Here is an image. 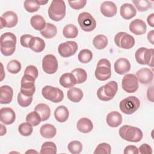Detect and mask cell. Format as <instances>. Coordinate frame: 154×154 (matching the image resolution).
I'll use <instances>...</instances> for the list:
<instances>
[{
	"instance_id": "obj_1",
	"label": "cell",
	"mask_w": 154,
	"mask_h": 154,
	"mask_svg": "<svg viewBox=\"0 0 154 154\" xmlns=\"http://www.w3.org/2000/svg\"><path fill=\"white\" fill-rule=\"evenodd\" d=\"M16 37L10 32L4 33L1 36V52L5 56L13 54L16 49Z\"/></svg>"
},
{
	"instance_id": "obj_2",
	"label": "cell",
	"mask_w": 154,
	"mask_h": 154,
	"mask_svg": "<svg viewBox=\"0 0 154 154\" xmlns=\"http://www.w3.org/2000/svg\"><path fill=\"white\" fill-rule=\"evenodd\" d=\"M119 133L122 138L129 142L137 143L143 138V132L140 128L129 125L122 126Z\"/></svg>"
},
{
	"instance_id": "obj_3",
	"label": "cell",
	"mask_w": 154,
	"mask_h": 154,
	"mask_svg": "<svg viewBox=\"0 0 154 154\" xmlns=\"http://www.w3.org/2000/svg\"><path fill=\"white\" fill-rule=\"evenodd\" d=\"M48 15L51 19L58 22L62 20L66 15V4L64 1L54 0L48 8Z\"/></svg>"
},
{
	"instance_id": "obj_4",
	"label": "cell",
	"mask_w": 154,
	"mask_h": 154,
	"mask_svg": "<svg viewBox=\"0 0 154 154\" xmlns=\"http://www.w3.org/2000/svg\"><path fill=\"white\" fill-rule=\"evenodd\" d=\"M117 90V83L114 81H111L98 88L97 96L101 100L109 101L114 98Z\"/></svg>"
},
{
	"instance_id": "obj_5",
	"label": "cell",
	"mask_w": 154,
	"mask_h": 154,
	"mask_svg": "<svg viewBox=\"0 0 154 154\" xmlns=\"http://www.w3.org/2000/svg\"><path fill=\"white\" fill-rule=\"evenodd\" d=\"M94 75L97 79L101 81H106L111 77V63L108 60L102 58L97 62Z\"/></svg>"
},
{
	"instance_id": "obj_6",
	"label": "cell",
	"mask_w": 154,
	"mask_h": 154,
	"mask_svg": "<svg viewBox=\"0 0 154 154\" xmlns=\"http://www.w3.org/2000/svg\"><path fill=\"white\" fill-rule=\"evenodd\" d=\"M140 105V100L134 96H131L120 101L119 108L123 113L132 114L138 109Z\"/></svg>"
},
{
	"instance_id": "obj_7",
	"label": "cell",
	"mask_w": 154,
	"mask_h": 154,
	"mask_svg": "<svg viewBox=\"0 0 154 154\" xmlns=\"http://www.w3.org/2000/svg\"><path fill=\"white\" fill-rule=\"evenodd\" d=\"M42 94L45 99L54 103L60 102L64 98L61 90L50 85H46L42 88Z\"/></svg>"
},
{
	"instance_id": "obj_8",
	"label": "cell",
	"mask_w": 154,
	"mask_h": 154,
	"mask_svg": "<svg viewBox=\"0 0 154 154\" xmlns=\"http://www.w3.org/2000/svg\"><path fill=\"white\" fill-rule=\"evenodd\" d=\"M78 22L81 29L86 32H90L94 30L96 26V20L88 12L80 13L78 17Z\"/></svg>"
},
{
	"instance_id": "obj_9",
	"label": "cell",
	"mask_w": 154,
	"mask_h": 154,
	"mask_svg": "<svg viewBox=\"0 0 154 154\" xmlns=\"http://www.w3.org/2000/svg\"><path fill=\"white\" fill-rule=\"evenodd\" d=\"M116 45L121 48L129 49L135 45L134 37L125 32H119L114 37Z\"/></svg>"
},
{
	"instance_id": "obj_10",
	"label": "cell",
	"mask_w": 154,
	"mask_h": 154,
	"mask_svg": "<svg viewBox=\"0 0 154 154\" xmlns=\"http://www.w3.org/2000/svg\"><path fill=\"white\" fill-rule=\"evenodd\" d=\"M122 87L127 93H134L138 88V81L134 74L125 75L122 81Z\"/></svg>"
},
{
	"instance_id": "obj_11",
	"label": "cell",
	"mask_w": 154,
	"mask_h": 154,
	"mask_svg": "<svg viewBox=\"0 0 154 154\" xmlns=\"http://www.w3.org/2000/svg\"><path fill=\"white\" fill-rule=\"evenodd\" d=\"M35 80L32 77L23 75L20 82V93L27 96H32L35 91Z\"/></svg>"
},
{
	"instance_id": "obj_12",
	"label": "cell",
	"mask_w": 154,
	"mask_h": 154,
	"mask_svg": "<svg viewBox=\"0 0 154 154\" xmlns=\"http://www.w3.org/2000/svg\"><path fill=\"white\" fill-rule=\"evenodd\" d=\"M58 64L56 57L52 54L45 55L42 60V69L48 74H54L58 69Z\"/></svg>"
},
{
	"instance_id": "obj_13",
	"label": "cell",
	"mask_w": 154,
	"mask_h": 154,
	"mask_svg": "<svg viewBox=\"0 0 154 154\" xmlns=\"http://www.w3.org/2000/svg\"><path fill=\"white\" fill-rule=\"evenodd\" d=\"M60 55L64 58L73 55L78 50V45L74 41H67L61 43L58 48Z\"/></svg>"
},
{
	"instance_id": "obj_14",
	"label": "cell",
	"mask_w": 154,
	"mask_h": 154,
	"mask_svg": "<svg viewBox=\"0 0 154 154\" xmlns=\"http://www.w3.org/2000/svg\"><path fill=\"white\" fill-rule=\"evenodd\" d=\"M1 28L4 27L13 28L18 22V17L16 13L12 11H7L4 13L0 17Z\"/></svg>"
},
{
	"instance_id": "obj_15",
	"label": "cell",
	"mask_w": 154,
	"mask_h": 154,
	"mask_svg": "<svg viewBox=\"0 0 154 154\" xmlns=\"http://www.w3.org/2000/svg\"><path fill=\"white\" fill-rule=\"evenodd\" d=\"M16 114L9 107H4L0 109V120L4 125H11L15 121Z\"/></svg>"
},
{
	"instance_id": "obj_16",
	"label": "cell",
	"mask_w": 154,
	"mask_h": 154,
	"mask_svg": "<svg viewBox=\"0 0 154 154\" xmlns=\"http://www.w3.org/2000/svg\"><path fill=\"white\" fill-rule=\"evenodd\" d=\"M129 30L135 35H143L146 33L147 26L146 23L141 19H136L132 20L129 26Z\"/></svg>"
},
{
	"instance_id": "obj_17",
	"label": "cell",
	"mask_w": 154,
	"mask_h": 154,
	"mask_svg": "<svg viewBox=\"0 0 154 154\" xmlns=\"http://www.w3.org/2000/svg\"><path fill=\"white\" fill-rule=\"evenodd\" d=\"M136 76L138 81L140 83L143 84H148L153 81V73L150 69L144 67L137 71Z\"/></svg>"
},
{
	"instance_id": "obj_18",
	"label": "cell",
	"mask_w": 154,
	"mask_h": 154,
	"mask_svg": "<svg viewBox=\"0 0 154 154\" xmlns=\"http://www.w3.org/2000/svg\"><path fill=\"white\" fill-rule=\"evenodd\" d=\"M102 14L106 17H111L114 16L117 12L116 5L112 1H104L100 7Z\"/></svg>"
},
{
	"instance_id": "obj_19",
	"label": "cell",
	"mask_w": 154,
	"mask_h": 154,
	"mask_svg": "<svg viewBox=\"0 0 154 154\" xmlns=\"http://www.w3.org/2000/svg\"><path fill=\"white\" fill-rule=\"evenodd\" d=\"M114 70L119 75H124L131 69V64L129 60L125 58H119L114 65Z\"/></svg>"
},
{
	"instance_id": "obj_20",
	"label": "cell",
	"mask_w": 154,
	"mask_h": 154,
	"mask_svg": "<svg viewBox=\"0 0 154 154\" xmlns=\"http://www.w3.org/2000/svg\"><path fill=\"white\" fill-rule=\"evenodd\" d=\"M13 91L8 85H2L0 88V103L1 104L10 103L13 99Z\"/></svg>"
},
{
	"instance_id": "obj_21",
	"label": "cell",
	"mask_w": 154,
	"mask_h": 154,
	"mask_svg": "<svg viewBox=\"0 0 154 154\" xmlns=\"http://www.w3.org/2000/svg\"><path fill=\"white\" fill-rule=\"evenodd\" d=\"M120 14L123 19L129 20L136 15L137 10L132 4L125 3L120 7Z\"/></svg>"
},
{
	"instance_id": "obj_22",
	"label": "cell",
	"mask_w": 154,
	"mask_h": 154,
	"mask_svg": "<svg viewBox=\"0 0 154 154\" xmlns=\"http://www.w3.org/2000/svg\"><path fill=\"white\" fill-rule=\"evenodd\" d=\"M106 123L112 128L118 127L122 122V116L117 111H112L106 116Z\"/></svg>"
},
{
	"instance_id": "obj_23",
	"label": "cell",
	"mask_w": 154,
	"mask_h": 154,
	"mask_svg": "<svg viewBox=\"0 0 154 154\" xmlns=\"http://www.w3.org/2000/svg\"><path fill=\"white\" fill-rule=\"evenodd\" d=\"M78 130L82 133H89L93 129L92 122L88 118L82 117L80 119L76 125Z\"/></svg>"
},
{
	"instance_id": "obj_24",
	"label": "cell",
	"mask_w": 154,
	"mask_h": 154,
	"mask_svg": "<svg viewBox=\"0 0 154 154\" xmlns=\"http://www.w3.org/2000/svg\"><path fill=\"white\" fill-rule=\"evenodd\" d=\"M34 111L38 114L42 122L47 120L51 116V109L45 103H40L37 104L34 108Z\"/></svg>"
},
{
	"instance_id": "obj_25",
	"label": "cell",
	"mask_w": 154,
	"mask_h": 154,
	"mask_svg": "<svg viewBox=\"0 0 154 154\" xmlns=\"http://www.w3.org/2000/svg\"><path fill=\"white\" fill-rule=\"evenodd\" d=\"M60 84L64 88H70L76 84V79L72 73L63 74L60 78Z\"/></svg>"
},
{
	"instance_id": "obj_26",
	"label": "cell",
	"mask_w": 154,
	"mask_h": 154,
	"mask_svg": "<svg viewBox=\"0 0 154 154\" xmlns=\"http://www.w3.org/2000/svg\"><path fill=\"white\" fill-rule=\"evenodd\" d=\"M69 116L68 109L63 105L58 106L54 111V116L55 119L61 123L66 122Z\"/></svg>"
},
{
	"instance_id": "obj_27",
	"label": "cell",
	"mask_w": 154,
	"mask_h": 154,
	"mask_svg": "<svg viewBox=\"0 0 154 154\" xmlns=\"http://www.w3.org/2000/svg\"><path fill=\"white\" fill-rule=\"evenodd\" d=\"M45 48V41L38 37H33L29 44V48L35 52H42Z\"/></svg>"
},
{
	"instance_id": "obj_28",
	"label": "cell",
	"mask_w": 154,
	"mask_h": 154,
	"mask_svg": "<svg viewBox=\"0 0 154 154\" xmlns=\"http://www.w3.org/2000/svg\"><path fill=\"white\" fill-rule=\"evenodd\" d=\"M41 135L45 138H52L54 137L57 133L55 127L51 124H45L42 125L40 129Z\"/></svg>"
},
{
	"instance_id": "obj_29",
	"label": "cell",
	"mask_w": 154,
	"mask_h": 154,
	"mask_svg": "<svg viewBox=\"0 0 154 154\" xmlns=\"http://www.w3.org/2000/svg\"><path fill=\"white\" fill-rule=\"evenodd\" d=\"M68 99L72 102H79L83 97V92L82 90L76 87H72L67 93Z\"/></svg>"
},
{
	"instance_id": "obj_30",
	"label": "cell",
	"mask_w": 154,
	"mask_h": 154,
	"mask_svg": "<svg viewBox=\"0 0 154 154\" xmlns=\"http://www.w3.org/2000/svg\"><path fill=\"white\" fill-rule=\"evenodd\" d=\"M30 23L32 28L37 31H42L46 26L45 19L40 15L36 14L31 17Z\"/></svg>"
},
{
	"instance_id": "obj_31",
	"label": "cell",
	"mask_w": 154,
	"mask_h": 154,
	"mask_svg": "<svg viewBox=\"0 0 154 154\" xmlns=\"http://www.w3.org/2000/svg\"><path fill=\"white\" fill-rule=\"evenodd\" d=\"M57 29L55 25L51 23H47L45 27L40 31V34L46 38H51L56 35Z\"/></svg>"
},
{
	"instance_id": "obj_32",
	"label": "cell",
	"mask_w": 154,
	"mask_h": 154,
	"mask_svg": "<svg viewBox=\"0 0 154 154\" xmlns=\"http://www.w3.org/2000/svg\"><path fill=\"white\" fill-rule=\"evenodd\" d=\"M63 34L66 38H76L78 34V29L75 25L68 24L64 27Z\"/></svg>"
},
{
	"instance_id": "obj_33",
	"label": "cell",
	"mask_w": 154,
	"mask_h": 154,
	"mask_svg": "<svg viewBox=\"0 0 154 154\" xmlns=\"http://www.w3.org/2000/svg\"><path fill=\"white\" fill-rule=\"evenodd\" d=\"M108 43L107 37L102 34H99L94 37L93 40L94 46L97 49H103L106 47Z\"/></svg>"
},
{
	"instance_id": "obj_34",
	"label": "cell",
	"mask_w": 154,
	"mask_h": 154,
	"mask_svg": "<svg viewBox=\"0 0 154 154\" xmlns=\"http://www.w3.org/2000/svg\"><path fill=\"white\" fill-rule=\"evenodd\" d=\"M71 73L74 76L76 84H81L84 82L87 78V74L85 70L81 68H76L73 69Z\"/></svg>"
},
{
	"instance_id": "obj_35",
	"label": "cell",
	"mask_w": 154,
	"mask_h": 154,
	"mask_svg": "<svg viewBox=\"0 0 154 154\" xmlns=\"http://www.w3.org/2000/svg\"><path fill=\"white\" fill-rule=\"evenodd\" d=\"M57 151V146L54 143L46 141L42 144L40 153L42 154H55Z\"/></svg>"
},
{
	"instance_id": "obj_36",
	"label": "cell",
	"mask_w": 154,
	"mask_h": 154,
	"mask_svg": "<svg viewBox=\"0 0 154 154\" xmlns=\"http://www.w3.org/2000/svg\"><path fill=\"white\" fill-rule=\"evenodd\" d=\"M132 2L140 12L147 11L152 7V2L147 0H132Z\"/></svg>"
},
{
	"instance_id": "obj_37",
	"label": "cell",
	"mask_w": 154,
	"mask_h": 154,
	"mask_svg": "<svg viewBox=\"0 0 154 154\" xmlns=\"http://www.w3.org/2000/svg\"><path fill=\"white\" fill-rule=\"evenodd\" d=\"M26 121L32 125V126H36L40 124L42 120L36 111H34L27 114L26 117Z\"/></svg>"
},
{
	"instance_id": "obj_38",
	"label": "cell",
	"mask_w": 154,
	"mask_h": 154,
	"mask_svg": "<svg viewBox=\"0 0 154 154\" xmlns=\"http://www.w3.org/2000/svg\"><path fill=\"white\" fill-rule=\"evenodd\" d=\"M78 58L81 63H88L92 60L93 54L89 49H84L79 52Z\"/></svg>"
},
{
	"instance_id": "obj_39",
	"label": "cell",
	"mask_w": 154,
	"mask_h": 154,
	"mask_svg": "<svg viewBox=\"0 0 154 154\" xmlns=\"http://www.w3.org/2000/svg\"><path fill=\"white\" fill-rule=\"evenodd\" d=\"M18 131L19 133L25 137L29 136L33 131L32 125L28 122H24L19 125L18 127Z\"/></svg>"
},
{
	"instance_id": "obj_40",
	"label": "cell",
	"mask_w": 154,
	"mask_h": 154,
	"mask_svg": "<svg viewBox=\"0 0 154 154\" xmlns=\"http://www.w3.org/2000/svg\"><path fill=\"white\" fill-rule=\"evenodd\" d=\"M7 68L10 73L12 74H17L21 70V64L19 61L13 60L8 62Z\"/></svg>"
},
{
	"instance_id": "obj_41",
	"label": "cell",
	"mask_w": 154,
	"mask_h": 154,
	"mask_svg": "<svg viewBox=\"0 0 154 154\" xmlns=\"http://www.w3.org/2000/svg\"><path fill=\"white\" fill-rule=\"evenodd\" d=\"M68 150L73 154L80 153L82 150V144L79 141H72L67 146Z\"/></svg>"
},
{
	"instance_id": "obj_42",
	"label": "cell",
	"mask_w": 154,
	"mask_h": 154,
	"mask_svg": "<svg viewBox=\"0 0 154 154\" xmlns=\"http://www.w3.org/2000/svg\"><path fill=\"white\" fill-rule=\"evenodd\" d=\"M24 8L28 12L34 13L40 8V5L37 4L36 0H26L24 1Z\"/></svg>"
},
{
	"instance_id": "obj_43",
	"label": "cell",
	"mask_w": 154,
	"mask_h": 154,
	"mask_svg": "<svg viewBox=\"0 0 154 154\" xmlns=\"http://www.w3.org/2000/svg\"><path fill=\"white\" fill-rule=\"evenodd\" d=\"M32 101V96H27L19 93L17 95V102L22 107L28 106Z\"/></svg>"
},
{
	"instance_id": "obj_44",
	"label": "cell",
	"mask_w": 154,
	"mask_h": 154,
	"mask_svg": "<svg viewBox=\"0 0 154 154\" xmlns=\"http://www.w3.org/2000/svg\"><path fill=\"white\" fill-rule=\"evenodd\" d=\"M111 152V146L106 143H102L97 145L96 147L94 153H104V154H109Z\"/></svg>"
},
{
	"instance_id": "obj_45",
	"label": "cell",
	"mask_w": 154,
	"mask_h": 154,
	"mask_svg": "<svg viewBox=\"0 0 154 154\" xmlns=\"http://www.w3.org/2000/svg\"><path fill=\"white\" fill-rule=\"evenodd\" d=\"M147 48H144V47H141L138 48L137 51L135 52V57L136 59V61L138 63L142 64V65H144L145 64V62H144V54L146 51L147 50Z\"/></svg>"
},
{
	"instance_id": "obj_46",
	"label": "cell",
	"mask_w": 154,
	"mask_h": 154,
	"mask_svg": "<svg viewBox=\"0 0 154 154\" xmlns=\"http://www.w3.org/2000/svg\"><path fill=\"white\" fill-rule=\"evenodd\" d=\"M153 49H147L144 54L145 64H147L152 67H153Z\"/></svg>"
},
{
	"instance_id": "obj_47",
	"label": "cell",
	"mask_w": 154,
	"mask_h": 154,
	"mask_svg": "<svg viewBox=\"0 0 154 154\" xmlns=\"http://www.w3.org/2000/svg\"><path fill=\"white\" fill-rule=\"evenodd\" d=\"M24 75H26L30 77L33 78L34 79H36L38 77V72L37 67L33 65L28 66L24 72Z\"/></svg>"
},
{
	"instance_id": "obj_48",
	"label": "cell",
	"mask_w": 154,
	"mask_h": 154,
	"mask_svg": "<svg viewBox=\"0 0 154 154\" xmlns=\"http://www.w3.org/2000/svg\"><path fill=\"white\" fill-rule=\"evenodd\" d=\"M69 4L70 6L75 10H79L84 8L87 3L86 0H78V1H69Z\"/></svg>"
},
{
	"instance_id": "obj_49",
	"label": "cell",
	"mask_w": 154,
	"mask_h": 154,
	"mask_svg": "<svg viewBox=\"0 0 154 154\" xmlns=\"http://www.w3.org/2000/svg\"><path fill=\"white\" fill-rule=\"evenodd\" d=\"M32 37L33 36L29 34L22 35L20 37V42L21 45L25 48H29V44Z\"/></svg>"
},
{
	"instance_id": "obj_50",
	"label": "cell",
	"mask_w": 154,
	"mask_h": 154,
	"mask_svg": "<svg viewBox=\"0 0 154 154\" xmlns=\"http://www.w3.org/2000/svg\"><path fill=\"white\" fill-rule=\"evenodd\" d=\"M138 152L141 154H152L153 152L152 147L146 143L143 144L140 146Z\"/></svg>"
},
{
	"instance_id": "obj_51",
	"label": "cell",
	"mask_w": 154,
	"mask_h": 154,
	"mask_svg": "<svg viewBox=\"0 0 154 154\" xmlns=\"http://www.w3.org/2000/svg\"><path fill=\"white\" fill-rule=\"evenodd\" d=\"M123 153L125 154H138L139 152L138 149L136 146L133 145H129L125 148Z\"/></svg>"
},
{
	"instance_id": "obj_52",
	"label": "cell",
	"mask_w": 154,
	"mask_h": 154,
	"mask_svg": "<svg viewBox=\"0 0 154 154\" xmlns=\"http://www.w3.org/2000/svg\"><path fill=\"white\" fill-rule=\"evenodd\" d=\"M147 99L150 101L153 102V86L150 87L147 89Z\"/></svg>"
},
{
	"instance_id": "obj_53",
	"label": "cell",
	"mask_w": 154,
	"mask_h": 154,
	"mask_svg": "<svg viewBox=\"0 0 154 154\" xmlns=\"http://www.w3.org/2000/svg\"><path fill=\"white\" fill-rule=\"evenodd\" d=\"M147 22L151 27L154 26V14L153 13H152L151 14L148 16L147 18Z\"/></svg>"
},
{
	"instance_id": "obj_54",
	"label": "cell",
	"mask_w": 154,
	"mask_h": 154,
	"mask_svg": "<svg viewBox=\"0 0 154 154\" xmlns=\"http://www.w3.org/2000/svg\"><path fill=\"white\" fill-rule=\"evenodd\" d=\"M153 35H154V31L153 30H152L150 31H149L147 34V39L149 40V42L153 45L154 44V42H153Z\"/></svg>"
},
{
	"instance_id": "obj_55",
	"label": "cell",
	"mask_w": 154,
	"mask_h": 154,
	"mask_svg": "<svg viewBox=\"0 0 154 154\" xmlns=\"http://www.w3.org/2000/svg\"><path fill=\"white\" fill-rule=\"evenodd\" d=\"M1 136H2L5 135L7 132V129L5 126H4L2 124H1Z\"/></svg>"
},
{
	"instance_id": "obj_56",
	"label": "cell",
	"mask_w": 154,
	"mask_h": 154,
	"mask_svg": "<svg viewBox=\"0 0 154 154\" xmlns=\"http://www.w3.org/2000/svg\"><path fill=\"white\" fill-rule=\"evenodd\" d=\"M36 2L37 4H38L40 5H45L48 2V1H41V0H36Z\"/></svg>"
}]
</instances>
